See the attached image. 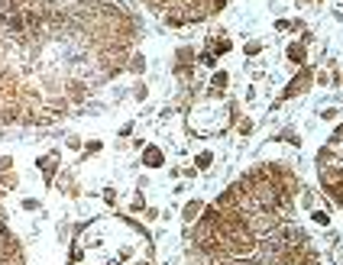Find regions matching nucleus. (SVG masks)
Instances as JSON below:
<instances>
[{"label":"nucleus","mask_w":343,"mask_h":265,"mask_svg":"<svg viewBox=\"0 0 343 265\" xmlns=\"http://www.w3.org/2000/svg\"><path fill=\"white\" fill-rule=\"evenodd\" d=\"M243 52H246V58L262 55V42H259V39H252V42H246V45H243Z\"/></svg>","instance_id":"nucleus-18"},{"label":"nucleus","mask_w":343,"mask_h":265,"mask_svg":"<svg viewBox=\"0 0 343 265\" xmlns=\"http://www.w3.org/2000/svg\"><path fill=\"white\" fill-rule=\"evenodd\" d=\"M142 217H146V220H149V223H152V220H156V217H159V210H156V207H146V210H142Z\"/></svg>","instance_id":"nucleus-27"},{"label":"nucleus","mask_w":343,"mask_h":265,"mask_svg":"<svg viewBox=\"0 0 343 265\" xmlns=\"http://www.w3.org/2000/svg\"><path fill=\"white\" fill-rule=\"evenodd\" d=\"M198 65H204V68H214V71H217V55H214V52H208V49H204L201 55H198Z\"/></svg>","instance_id":"nucleus-17"},{"label":"nucleus","mask_w":343,"mask_h":265,"mask_svg":"<svg viewBox=\"0 0 343 265\" xmlns=\"http://www.w3.org/2000/svg\"><path fill=\"white\" fill-rule=\"evenodd\" d=\"M276 139H282V142H288V146H301V139H298V136H294L292 130H285V133H278V136H276Z\"/></svg>","instance_id":"nucleus-23"},{"label":"nucleus","mask_w":343,"mask_h":265,"mask_svg":"<svg viewBox=\"0 0 343 265\" xmlns=\"http://www.w3.org/2000/svg\"><path fill=\"white\" fill-rule=\"evenodd\" d=\"M104 204H116V188H104Z\"/></svg>","instance_id":"nucleus-25"},{"label":"nucleus","mask_w":343,"mask_h":265,"mask_svg":"<svg viewBox=\"0 0 343 265\" xmlns=\"http://www.w3.org/2000/svg\"><path fill=\"white\" fill-rule=\"evenodd\" d=\"M140 162L149 168V172H159V168H166V149L162 146H156V142H146L142 146V152H140Z\"/></svg>","instance_id":"nucleus-4"},{"label":"nucleus","mask_w":343,"mask_h":265,"mask_svg":"<svg viewBox=\"0 0 343 265\" xmlns=\"http://www.w3.org/2000/svg\"><path fill=\"white\" fill-rule=\"evenodd\" d=\"M65 146L72 149V152H81V149H84V142H81L78 133H68V136H65Z\"/></svg>","instance_id":"nucleus-19"},{"label":"nucleus","mask_w":343,"mask_h":265,"mask_svg":"<svg viewBox=\"0 0 343 265\" xmlns=\"http://www.w3.org/2000/svg\"><path fill=\"white\" fill-rule=\"evenodd\" d=\"M62 152L58 149H52V152H46V155H39L36 159V168H39V175H42V185L46 188H52V181H56V175L62 172Z\"/></svg>","instance_id":"nucleus-3"},{"label":"nucleus","mask_w":343,"mask_h":265,"mask_svg":"<svg viewBox=\"0 0 343 265\" xmlns=\"http://www.w3.org/2000/svg\"><path fill=\"white\" fill-rule=\"evenodd\" d=\"M340 87H343V71H340Z\"/></svg>","instance_id":"nucleus-29"},{"label":"nucleus","mask_w":343,"mask_h":265,"mask_svg":"<svg viewBox=\"0 0 343 265\" xmlns=\"http://www.w3.org/2000/svg\"><path fill=\"white\" fill-rule=\"evenodd\" d=\"M0 188H6V191L20 188V175L16 172H4V175H0Z\"/></svg>","instance_id":"nucleus-13"},{"label":"nucleus","mask_w":343,"mask_h":265,"mask_svg":"<svg viewBox=\"0 0 343 265\" xmlns=\"http://www.w3.org/2000/svg\"><path fill=\"white\" fill-rule=\"evenodd\" d=\"M146 97H149V87H146V84H142V81H140V84L133 87V100H140V104H142V100H146Z\"/></svg>","instance_id":"nucleus-22"},{"label":"nucleus","mask_w":343,"mask_h":265,"mask_svg":"<svg viewBox=\"0 0 343 265\" xmlns=\"http://www.w3.org/2000/svg\"><path fill=\"white\" fill-rule=\"evenodd\" d=\"M126 71H133V74H146V55H142V52H133V55L126 58Z\"/></svg>","instance_id":"nucleus-11"},{"label":"nucleus","mask_w":343,"mask_h":265,"mask_svg":"<svg viewBox=\"0 0 343 265\" xmlns=\"http://www.w3.org/2000/svg\"><path fill=\"white\" fill-rule=\"evenodd\" d=\"M308 3H314V0H294V6H308Z\"/></svg>","instance_id":"nucleus-28"},{"label":"nucleus","mask_w":343,"mask_h":265,"mask_svg":"<svg viewBox=\"0 0 343 265\" xmlns=\"http://www.w3.org/2000/svg\"><path fill=\"white\" fill-rule=\"evenodd\" d=\"M236 133H240V136H252V133H256V120H252V117H243V120L236 123Z\"/></svg>","instance_id":"nucleus-15"},{"label":"nucleus","mask_w":343,"mask_h":265,"mask_svg":"<svg viewBox=\"0 0 343 265\" xmlns=\"http://www.w3.org/2000/svg\"><path fill=\"white\" fill-rule=\"evenodd\" d=\"M311 87H314V68L304 65V68L294 71L292 81H288V87L282 91V100H294V97H301V94H308Z\"/></svg>","instance_id":"nucleus-2"},{"label":"nucleus","mask_w":343,"mask_h":265,"mask_svg":"<svg viewBox=\"0 0 343 265\" xmlns=\"http://www.w3.org/2000/svg\"><path fill=\"white\" fill-rule=\"evenodd\" d=\"M20 207L26 210V214H36V210H42V201H36V198H23V204Z\"/></svg>","instance_id":"nucleus-21"},{"label":"nucleus","mask_w":343,"mask_h":265,"mask_svg":"<svg viewBox=\"0 0 343 265\" xmlns=\"http://www.w3.org/2000/svg\"><path fill=\"white\" fill-rule=\"evenodd\" d=\"M230 49H233V39H230V36H214V39H208V52H214L217 58H224Z\"/></svg>","instance_id":"nucleus-7"},{"label":"nucleus","mask_w":343,"mask_h":265,"mask_svg":"<svg viewBox=\"0 0 343 265\" xmlns=\"http://www.w3.org/2000/svg\"><path fill=\"white\" fill-rule=\"evenodd\" d=\"M276 29H278V32H285V29H292V19H276Z\"/></svg>","instance_id":"nucleus-26"},{"label":"nucleus","mask_w":343,"mask_h":265,"mask_svg":"<svg viewBox=\"0 0 343 265\" xmlns=\"http://www.w3.org/2000/svg\"><path fill=\"white\" fill-rule=\"evenodd\" d=\"M327 146H334V149H340V146H343V123H337V130L330 133V139H327Z\"/></svg>","instance_id":"nucleus-20"},{"label":"nucleus","mask_w":343,"mask_h":265,"mask_svg":"<svg viewBox=\"0 0 343 265\" xmlns=\"http://www.w3.org/2000/svg\"><path fill=\"white\" fill-rule=\"evenodd\" d=\"M308 220L314 223V227H330V207H314V210H308Z\"/></svg>","instance_id":"nucleus-8"},{"label":"nucleus","mask_w":343,"mask_h":265,"mask_svg":"<svg viewBox=\"0 0 343 265\" xmlns=\"http://www.w3.org/2000/svg\"><path fill=\"white\" fill-rule=\"evenodd\" d=\"M227 87H230V74L224 71V68H217V71L210 74V91H214V94H224Z\"/></svg>","instance_id":"nucleus-9"},{"label":"nucleus","mask_w":343,"mask_h":265,"mask_svg":"<svg viewBox=\"0 0 343 265\" xmlns=\"http://www.w3.org/2000/svg\"><path fill=\"white\" fill-rule=\"evenodd\" d=\"M301 207H304V210L320 207V204H318V191H308V188H304V191H301Z\"/></svg>","instance_id":"nucleus-14"},{"label":"nucleus","mask_w":343,"mask_h":265,"mask_svg":"<svg viewBox=\"0 0 343 265\" xmlns=\"http://www.w3.org/2000/svg\"><path fill=\"white\" fill-rule=\"evenodd\" d=\"M214 168V152L210 149H201V152L194 155V172H210Z\"/></svg>","instance_id":"nucleus-10"},{"label":"nucleus","mask_w":343,"mask_h":265,"mask_svg":"<svg viewBox=\"0 0 343 265\" xmlns=\"http://www.w3.org/2000/svg\"><path fill=\"white\" fill-rule=\"evenodd\" d=\"M204 207H208V204H204L201 198L184 201V207H182V223H184V227H194V223L204 217Z\"/></svg>","instance_id":"nucleus-5"},{"label":"nucleus","mask_w":343,"mask_h":265,"mask_svg":"<svg viewBox=\"0 0 343 265\" xmlns=\"http://www.w3.org/2000/svg\"><path fill=\"white\" fill-rule=\"evenodd\" d=\"M285 58H288V65H294V68H304L308 65V45L301 42H288V49H285Z\"/></svg>","instance_id":"nucleus-6"},{"label":"nucleus","mask_w":343,"mask_h":265,"mask_svg":"<svg viewBox=\"0 0 343 265\" xmlns=\"http://www.w3.org/2000/svg\"><path fill=\"white\" fill-rule=\"evenodd\" d=\"M318 181H320V191L337 204V207H343V165L340 162L318 165Z\"/></svg>","instance_id":"nucleus-1"},{"label":"nucleus","mask_w":343,"mask_h":265,"mask_svg":"<svg viewBox=\"0 0 343 265\" xmlns=\"http://www.w3.org/2000/svg\"><path fill=\"white\" fill-rule=\"evenodd\" d=\"M13 165H16V162H13V155H0V175H4V172H13Z\"/></svg>","instance_id":"nucleus-24"},{"label":"nucleus","mask_w":343,"mask_h":265,"mask_svg":"<svg viewBox=\"0 0 343 265\" xmlns=\"http://www.w3.org/2000/svg\"><path fill=\"white\" fill-rule=\"evenodd\" d=\"M318 117L324 120V123H334V120H340V107H320Z\"/></svg>","instance_id":"nucleus-16"},{"label":"nucleus","mask_w":343,"mask_h":265,"mask_svg":"<svg viewBox=\"0 0 343 265\" xmlns=\"http://www.w3.org/2000/svg\"><path fill=\"white\" fill-rule=\"evenodd\" d=\"M104 152V139H88L84 149H81V159H91V155H100Z\"/></svg>","instance_id":"nucleus-12"}]
</instances>
